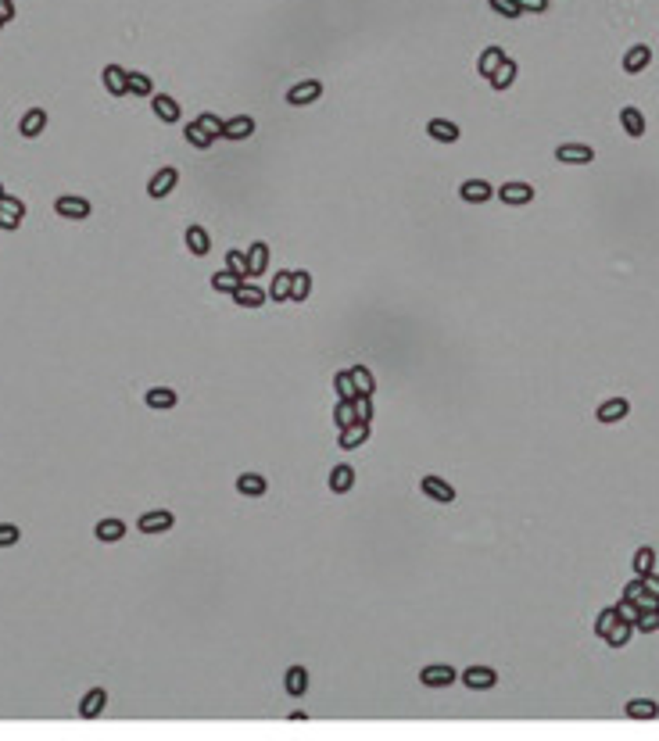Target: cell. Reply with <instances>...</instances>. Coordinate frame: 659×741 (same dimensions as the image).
<instances>
[{"label": "cell", "instance_id": "816d5d0a", "mask_svg": "<svg viewBox=\"0 0 659 741\" xmlns=\"http://www.w3.org/2000/svg\"><path fill=\"white\" fill-rule=\"evenodd\" d=\"M516 4H520V11H534V15L548 11V0H516Z\"/></svg>", "mask_w": 659, "mask_h": 741}, {"label": "cell", "instance_id": "681fc988", "mask_svg": "<svg viewBox=\"0 0 659 741\" xmlns=\"http://www.w3.org/2000/svg\"><path fill=\"white\" fill-rule=\"evenodd\" d=\"M22 541V530L15 527V523H0V548H11Z\"/></svg>", "mask_w": 659, "mask_h": 741}, {"label": "cell", "instance_id": "83f0119b", "mask_svg": "<svg viewBox=\"0 0 659 741\" xmlns=\"http://www.w3.org/2000/svg\"><path fill=\"white\" fill-rule=\"evenodd\" d=\"M237 491L244 494V498H262V494L269 491V484H265V477H258V473H240V477H237Z\"/></svg>", "mask_w": 659, "mask_h": 741}, {"label": "cell", "instance_id": "f35d334b", "mask_svg": "<svg viewBox=\"0 0 659 741\" xmlns=\"http://www.w3.org/2000/svg\"><path fill=\"white\" fill-rule=\"evenodd\" d=\"M308 294H312V272H308V269H301V272H294L291 301H308Z\"/></svg>", "mask_w": 659, "mask_h": 741}, {"label": "cell", "instance_id": "7a4b0ae2", "mask_svg": "<svg viewBox=\"0 0 659 741\" xmlns=\"http://www.w3.org/2000/svg\"><path fill=\"white\" fill-rule=\"evenodd\" d=\"M455 677H459L455 666H448V663H430V666L419 670V684H423V688H452Z\"/></svg>", "mask_w": 659, "mask_h": 741}, {"label": "cell", "instance_id": "f907efd6", "mask_svg": "<svg viewBox=\"0 0 659 741\" xmlns=\"http://www.w3.org/2000/svg\"><path fill=\"white\" fill-rule=\"evenodd\" d=\"M352 401H355L359 419H362V423H373V397H369V394H355Z\"/></svg>", "mask_w": 659, "mask_h": 741}, {"label": "cell", "instance_id": "e0dca14e", "mask_svg": "<svg viewBox=\"0 0 659 741\" xmlns=\"http://www.w3.org/2000/svg\"><path fill=\"white\" fill-rule=\"evenodd\" d=\"M43 129H47V111H43V108H29V111L18 118V133H22L25 140H36Z\"/></svg>", "mask_w": 659, "mask_h": 741}, {"label": "cell", "instance_id": "d6a6232c", "mask_svg": "<svg viewBox=\"0 0 659 741\" xmlns=\"http://www.w3.org/2000/svg\"><path fill=\"white\" fill-rule=\"evenodd\" d=\"M291 287H294V272H276L272 276V287H269V297L279 304V301H291Z\"/></svg>", "mask_w": 659, "mask_h": 741}, {"label": "cell", "instance_id": "e575fe53", "mask_svg": "<svg viewBox=\"0 0 659 741\" xmlns=\"http://www.w3.org/2000/svg\"><path fill=\"white\" fill-rule=\"evenodd\" d=\"M183 140L190 143V147H197V150H204V147H211V143H215V140H211V136H208V133L197 126V118H194V122H186V126H183Z\"/></svg>", "mask_w": 659, "mask_h": 741}, {"label": "cell", "instance_id": "484cf974", "mask_svg": "<svg viewBox=\"0 0 659 741\" xmlns=\"http://www.w3.org/2000/svg\"><path fill=\"white\" fill-rule=\"evenodd\" d=\"M648 61H652V50H648V43H634L631 50L623 54V72H641V69H648Z\"/></svg>", "mask_w": 659, "mask_h": 741}, {"label": "cell", "instance_id": "5bb4252c", "mask_svg": "<svg viewBox=\"0 0 659 741\" xmlns=\"http://www.w3.org/2000/svg\"><path fill=\"white\" fill-rule=\"evenodd\" d=\"M183 244H186V251H190L194 258H204L211 251V237L204 226H186L183 230Z\"/></svg>", "mask_w": 659, "mask_h": 741}, {"label": "cell", "instance_id": "30bf717a", "mask_svg": "<svg viewBox=\"0 0 659 741\" xmlns=\"http://www.w3.org/2000/svg\"><path fill=\"white\" fill-rule=\"evenodd\" d=\"M251 133H255V118L251 115H233L223 126V140H230V143H244Z\"/></svg>", "mask_w": 659, "mask_h": 741}, {"label": "cell", "instance_id": "ba28073f", "mask_svg": "<svg viewBox=\"0 0 659 741\" xmlns=\"http://www.w3.org/2000/svg\"><path fill=\"white\" fill-rule=\"evenodd\" d=\"M319 97H323V83L319 79H305V83L287 90V104H294V108H305V104L319 101Z\"/></svg>", "mask_w": 659, "mask_h": 741}, {"label": "cell", "instance_id": "f546056e", "mask_svg": "<svg viewBox=\"0 0 659 741\" xmlns=\"http://www.w3.org/2000/svg\"><path fill=\"white\" fill-rule=\"evenodd\" d=\"M501 61H506V50H501V47H484V50H480V61H477V72H480L484 79H491Z\"/></svg>", "mask_w": 659, "mask_h": 741}, {"label": "cell", "instance_id": "11a10c76", "mask_svg": "<svg viewBox=\"0 0 659 741\" xmlns=\"http://www.w3.org/2000/svg\"><path fill=\"white\" fill-rule=\"evenodd\" d=\"M0 18H4V22L15 18V0H0Z\"/></svg>", "mask_w": 659, "mask_h": 741}, {"label": "cell", "instance_id": "cb8c5ba5", "mask_svg": "<svg viewBox=\"0 0 659 741\" xmlns=\"http://www.w3.org/2000/svg\"><path fill=\"white\" fill-rule=\"evenodd\" d=\"M355 480H359V477H355V470L348 466V462H340V466L330 470V491H333V494H348V491L355 487Z\"/></svg>", "mask_w": 659, "mask_h": 741}, {"label": "cell", "instance_id": "4dcf8cb0", "mask_svg": "<svg viewBox=\"0 0 659 741\" xmlns=\"http://www.w3.org/2000/svg\"><path fill=\"white\" fill-rule=\"evenodd\" d=\"M623 713L631 717V720H655V717H659V705H655L652 698H631Z\"/></svg>", "mask_w": 659, "mask_h": 741}, {"label": "cell", "instance_id": "4fadbf2b", "mask_svg": "<svg viewBox=\"0 0 659 741\" xmlns=\"http://www.w3.org/2000/svg\"><path fill=\"white\" fill-rule=\"evenodd\" d=\"M369 441V423H352V426H344L340 434H337V444H340V451H355V448H362Z\"/></svg>", "mask_w": 659, "mask_h": 741}, {"label": "cell", "instance_id": "6da1fadb", "mask_svg": "<svg viewBox=\"0 0 659 741\" xmlns=\"http://www.w3.org/2000/svg\"><path fill=\"white\" fill-rule=\"evenodd\" d=\"M54 211L61 215V219H72V223H83V219H90V201L86 197H79V194H61L57 201H54Z\"/></svg>", "mask_w": 659, "mask_h": 741}, {"label": "cell", "instance_id": "1f68e13d", "mask_svg": "<svg viewBox=\"0 0 659 741\" xmlns=\"http://www.w3.org/2000/svg\"><path fill=\"white\" fill-rule=\"evenodd\" d=\"M240 283H244V276H237V272H230V269H223V272L211 276V290H215V294H230V297H233Z\"/></svg>", "mask_w": 659, "mask_h": 741}, {"label": "cell", "instance_id": "7bdbcfd3", "mask_svg": "<svg viewBox=\"0 0 659 741\" xmlns=\"http://www.w3.org/2000/svg\"><path fill=\"white\" fill-rule=\"evenodd\" d=\"M652 570H655V551L645 544V548H638V551H634V573H638V577H645V573H652Z\"/></svg>", "mask_w": 659, "mask_h": 741}, {"label": "cell", "instance_id": "d590c367", "mask_svg": "<svg viewBox=\"0 0 659 741\" xmlns=\"http://www.w3.org/2000/svg\"><path fill=\"white\" fill-rule=\"evenodd\" d=\"M352 380H355V390L359 394H369V397L376 394V376L369 373L366 365H352Z\"/></svg>", "mask_w": 659, "mask_h": 741}, {"label": "cell", "instance_id": "ee69618b", "mask_svg": "<svg viewBox=\"0 0 659 741\" xmlns=\"http://www.w3.org/2000/svg\"><path fill=\"white\" fill-rule=\"evenodd\" d=\"M616 616H620L623 623H638L641 605H638V602H631V598H623V602H616Z\"/></svg>", "mask_w": 659, "mask_h": 741}, {"label": "cell", "instance_id": "277c9868", "mask_svg": "<svg viewBox=\"0 0 659 741\" xmlns=\"http://www.w3.org/2000/svg\"><path fill=\"white\" fill-rule=\"evenodd\" d=\"M172 523H176V516L169 509H151L137 519V527H140V534H165V530H172Z\"/></svg>", "mask_w": 659, "mask_h": 741}, {"label": "cell", "instance_id": "9f6ffc18", "mask_svg": "<svg viewBox=\"0 0 659 741\" xmlns=\"http://www.w3.org/2000/svg\"><path fill=\"white\" fill-rule=\"evenodd\" d=\"M4 194H8V190H4V183H0V197H4Z\"/></svg>", "mask_w": 659, "mask_h": 741}, {"label": "cell", "instance_id": "f5cc1de1", "mask_svg": "<svg viewBox=\"0 0 659 741\" xmlns=\"http://www.w3.org/2000/svg\"><path fill=\"white\" fill-rule=\"evenodd\" d=\"M641 591H645V584H641V577H638V580H631V584H627V588H623V598L638 602V595H641Z\"/></svg>", "mask_w": 659, "mask_h": 741}, {"label": "cell", "instance_id": "2e32d148", "mask_svg": "<svg viewBox=\"0 0 659 741\" xmlns=\"http://www.w3.org/2000/svg\"><path fill=\"white\" fill-rule=\"evenodd\" d=\"M498 197H501V204L520 208V204H530V201H534V187H530V183H501Z\"/></svg>", "mask_w": 659, "mask_h": 741}, {"label": "cell", "instance_id": "bcb514c9", "mask_svg": "<svg viewBox=\"0 0 659 741\" xmlns=\"http://www.w3.org/2000/svg\"><path fill=\"white\" fill-rule=\"evenodd\" d=\"M226 269L247 280V255H244V251H237V247H233V251H226Z\"/></svg>", "mask_w": 659, "mask_h": 741}, {"label": "cell", "instance_id": "ffe728a7", "mask_svg": "<svg viewBox=\"0 0 659 741\" xmlns=\"http://www.w3.org/2000/svg\"><path fill=\"white\" fill-rule=\"evenodd\" d=\"M233 301H237L240 308H262V304L269 301V290H265V287H255V283H247V280H244V283L237 287Z\"/></svg>", "mask_w": 659, "mask_h": 741}, {"label": "cell", "instance_id": "74e56055", "mask_svg": "<svg viewBox=\"0 0 659 741\" xmlns=\"http://www.w3.org/2000/svg\"><path fill=\"white\" fill-rule=\"evenodd\" d=\"M333 423H337V430H344V426H352V423H359V412H355V401H337V405H333Z\"/></svg>", "mask_w": 659, "mask_h": 741}, {"label": "cell", "instance_id": "7dc6e473", "mask_svg": "<svg viewBox=\"0 0 659 741\" xmlns=\"http://www.w3.org/2000/svg\"><path fill=\"white\" fill-rule=\"evenodd\" d=\"M491 11L501 15V18H520V15H523L516 0H491Z\"/></svg>", "mask_w": 659, "mask_h": 741}, {"label": "cell", "instance_id": "6f0895ef", "mask_svg": "<svg viewBox=\"0 0 659 741\" xmlns=\"http://www.w3.org/2000/svg\"><path fill=\"white\" fill-rule=\"evenodd\" d=\"M0 25H4V18H0Z\"/></svg>", "mask_w": 659, "mask_h": 741}, {"label": "cell", "instance_id": "60d3db41", "mask_svg": "<svg viewBox=\"0 0 659 741\" xmlns=\"http://www.w3.org/2000/svg\"><path fill=\"white\" fill-rule=\"evenodd\" d=\"M130 94L133 97H154V83L144 72H130Z\"/></svg>", "mask_w": 659, "mask_h": 741}, {"label": "cell", "instance_id": "9c48e42d", "mask_svg": "<svg viewBox=\"0 0 659 741\" xmlns=\"http://www.w3.org/2000/svg\"><path fill=\"white\" fill-rule=\"evenodd\" d=\"M22 219H25V201H18L11 194L0 197V230H18Z\"/></svg>", "mask_w": 659, "mask_h": 741}, {"label": "cell", "instance_id": "ab89813d", "mask_svg": "<svg viewBox=\"0 0 659 741\" xmlns=\"http://www.w3.org/2000/svg\"><path fill=\"white\" fill-rule=\"evenodd\" d=\"M197 126H201L211 140H223V126H226V118H218V115L204 111V115H197Z\"/></svg>", "mask_w": 659, "mask_h": 741}, {"label": "cell", "instance_id": "d6986e66", "mask_svg": "<svg viewBox=\"0 0 659 741\" xmlns=\"http://www.w3.org/2000/svg\"><path fill=\"white\" fill-rule=\"evenodd\" d=\"M104 705H108V691L104 688H90L79 702V717L83 720H93V717H101L104 713Z\"/></svg>", "mask_w": 659, "mask_h": 741}, {"label": "cell", "instance_id": "db71d44e", "mask_svg": "<svg viewBox=\"0 0 659 741\" xmlns=\"http://www.w3.org/2000/svg\"><path fill=\"white\" fill-rule=\"evenodd\" d=\"M641 584H645V591H648V595H655V598H659V577H655V573H645V577H641Z\"/></svg>", "mask_w": 659, "mask_h": 741}, {"label": "cell", "instance_id": "4316f807", "mask_svg": "<svg viewBox=\"0 0 659 741\" xmlns=\"http://www.w3.org/2000/svg\"><path fill=\"white\" fill-rule=\"evenodd\" d=\"M151 111L158 115L162 122H169V126H172V122H179V115H183L179 104H176L169 94H154V97H151Z\"/></svg>", "mask_w": 659, "mask_h": 741}, {"label": "cell", "instance_id": "d4e9b609", "mask_svg": "<svg viewBox=\"0 0 659 741\" xmlns=\"http://www.w3.org/2000/svg\"><path fill=\"white\" fill-rule=\"evenodd\" d=\"M144 401H147V409H154V412H169V409H176V390H169V387H151L147 394H144Z\"/></svg>", "mask_w": 659, "mask_h": 741}, {"label": "cell", "instance_id": "836d02e7", "mask_svg": "<svg viewBox=\"0 0 659 741\" xmlns=\"http://www.w3.org/2000/svg\"><path fill=\"white\" fill-rule=\"evenodd\" d=\"M487 83H491L494 90H509V86L516 83V61H513V57H506V61H501V65L494 69V76H491Z\"/></svg>", "mask_w": 659, "mask_h": 741}, {"label": "cell", "instance_id": "8d00e7d4", "mask_svg": "<svg viewBox=\"0 0 659 741\" xmlns=\"http://www.w3.org/2000/svg\"><path fill=\"white\" fill-rule=\"evenodd\" d=\"M333 390H337V397L340 401H352L359 390H355V380H352V369H340V373L333 376Z\"/></svg>", "mask_w": 659, "mask_h": 741}, {"label": "cell", "instance_id": "f6af8a7d", "mask_svg": "<svg viewBox=\"0 0 659 741\" xmlns=\"http://www.w3.org/2000/svg\"><path fill=\"white\" fill-rule=\"evenodd\" d=\"M616 620H620V616H616V605H609L606 612H599V620H595V634L606 637V634L613 630V623H616Z\"/></svg>", "mask_w": 659, "mask_h": 741}, {"label": "cell", "instance_id": "b9f144b4", "mask_svg": "<svg viewBox=\"0 0 659 741\" xmlns=\"http://www.w3.org/2000/svg\"><path fill=\"white\" fill-rule=\"evenodd\" d=\"M631 630H634V623H623V620H616V623H613V630H609L602 641H609L613 648H623L627 641H631Z\"/></svg>", "mask_w": 659, "mask_h": 741}, {"label": "cell", "instance_id": "603a6c76", "mask_svg": "<svg viewBox=\"0 0 659 741\" xmlns=\"http://www.w3.org/2000/svg\"><path fill=\"white\" fill-rule=\"evenodd\" d=\"M620 126H623V133L627 136H645V115L634 108V104H627V108H620Z\"/></svg>", "mask_w": 659, "mask_h": 741}, {"label": "cell", "instance_id": "c3c4849f", "mask_svg": "<svg viewBox=\"0 0 659 741\" xmlns=\"http://www.w3.org/2000/svg\"><path fill=\"white\" fill-rule=\"evenodd\" d=\"M634 630H645V634H652V630H659V609H645V612L638 616V623H634Z\"/></svg>", "mask_w": 659, "mask_h": 741}, {"label": "cell", "instance_id": "7c38bea8", "mask_svg": "<svg viewBox=\"0 0 659 741\" xmlns=\"http://www.w3.org/2000/svg\"><path fill=\"white\" fill-rule=\"evenodd\" d=\"M459 197H462L466 204H484V201L494 197V187H491L487 179H466L462 187H459Z\"/></svg>", "mask_w": 659, "mask_h": 741}, {"label": "cell", "instance_id": "44dd1931", "mask_svg": "<svg viewBox=\"0 0 659 741\" xmlns=\"http://www.w3.org/2000/svg\"><path fill=\"white\" fill-rule=\"evenodd\" d=\"M426 136L437 140V143H455L459 140V126L448 122V118H430L426 122Z\"/></svg>", "mask_w": 659, "mask_h": 741}, {"label": "cell", "instance_id": "7402d4cb", "mask_svg": "<svg viewBox=\"0 0 659 741\" xmlns=\"http://www.w3.org/2000/svg\"><path fill=\"white\" fill-rule=\"evenodd\" d=\"M627 412H631V401H623V397H609V401H602L599 405V423H620V419H627Z\"/></svg>", "mask_w": 659, "mask_h": 741}, {"label": "cell", "instance_id": "ac0fdd59", "mask_svg": "<svg viewBox=\"0 0 659 741\" xmlns=\"http://www.w3.org/2000/svg\"><path fill=\"white\" fill-rule=\"evenodd\" d=\"M93 537H97L101 544H118L125 537V523L118 516H108V519H101L97 527H93Z\"/></svg>", "mask_w": 659, "mask_h": 741}, {"label": "cell", "instance_id": "9a60e30c", "mask_svg": "<svg viewBox=\"0 0 659 741\" xmlns=\"http://www.w3.org/2000/svg\"><path fill=\"white\" fill-rule=\"evenodd\" d=\"M269 272V244L265 240H255L247 247V280H255V276Z\"/></svg>", "mask_w": 659, "mask_h": 741}, {"label": "cell", "instance_id": "52a82bcc", "mask_svg": "<svg viewBox=\"0 0 659 741\" xmlns=\"http://www.w3.org/2000/svg\"><path fill=\"white\" fill-rule=\"evenodd\" d=\"M555 162H562V165H591L595 150L588 143H559L555 147Z\"/></svg>", "mask_w": 659, "mask_h": 741}, {"label": "cell", "instance_id": "8fae6325", "mask_svg": "<svg viewBox=\"0 0 659 741\" xmlns=\"http://www.w3.org/2000/svg\"><path fill=\"white\" fill-rule=\"evenodd\" d=\"M462 684L473 688V691H487V688L498 684V673L491 666H469V670H462Z\"/></svg>", "mask_w": 659, "mask_h": 741}, {"label": "cell", "instance_id": "5b68a950", "mask_svg": "<svg viewBox=\"0 0 659 741\" xmlns=\"http://www.w3.org/2000/svg\"><path fill=\"white\" fill-rule=\"evenodd\" d=\"M419 491L426 494L430 502H441V505L455 502V487H452L445 477H433V473H430V477H423V480H419Z\"/></svg>", "mask_w": 659, "mask_h": 741}, {"label": "cell", "instance_id": "f1b7e54d", "mask_svg": "<svg viewBox=\"0 0 659 741\" xmlns=\"http://www.w3.org/2000/svg\"><path fill=\"white\" fill-rule=\"evenodd\" d=\"M284 688H287V695L301 698V695L308 691V670H305V666H291V670L284 673Z\"/></svg>", "mask_w": 659, "mask_h": 741}, {"label": "cell", "instance_id": "3957f363", "mask_svg": "<svg viewBox=\"0 0 659 741\" xmlns=\"http://www.w3.org/2000/svg\"><path fill=\"white\" fill-rule=\"evenodd\" d=\"M176 183H179V169L165 165V169H158V172L151 176V183H147V194H151L154 201H162V197H169V194L176 190Z\"/></svg>", "mask_w": 659, "mask_h": 741}, {"label": "cell", "instance_id": "8992f818", "mask_svg": "<svg viewBox=\"0 0 659 741\" xmlns=\"http://www.w3.org/2000/svg\"><path fill=\"white\" fill-rule=\"evenodd\" d=\"M101 83L111 97H125L130 94V69H122V65H104L101 72Z\"/></svg>", "mask_w": 659, "mask_h": 741}]
</instances>
